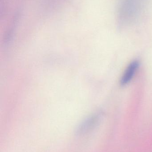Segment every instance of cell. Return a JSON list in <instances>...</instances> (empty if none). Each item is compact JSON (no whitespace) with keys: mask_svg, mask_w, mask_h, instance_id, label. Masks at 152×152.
I'll use <instances>...</instances> for the list:
<instances>
[{"mask_svg":"<svg viewBox=\"0 0 152 152\" xmlns=\"http://www.w3.org/2000/svg\"><path fill=\"white\" fill-rule=\"evenodd\" d=\"M142 0H120L118 9V17L122 24L132 23L140 14Z\"/></svg>","mask_w":152,"mask_h":152,"instance_id":"cell-1","label":"cell"},{"mask_svg":"<svg viewBox=\"0 0 152 152\" xmlns=\"http://www.w3.org/2000/svg\"><path fill=\"white\" fill-rule=\"evenodd\" d=\"M101 113H97L87 118L80 124L76 130V134L82 135L87 133L98 123L101 119Z\"/></svg>","mask_w":152,"mask_h":152,"instance_id":"cell-2","label":"cell"},{"mask_svg":"<svg viewBox=\"0 0 152 152\" xmlns=\"http://www.w3.org/2000/svg\"><path fill=\"white\" fill-rule=\"evenodd\" d=\"M139 66V62L137 60L134 61L129 65L120 80L121 86H126L131 81Z\"/></svg>","mask_w":152,"mask_h":152,"instance_id":"cell-3","label":"cell"}]
</instances>
